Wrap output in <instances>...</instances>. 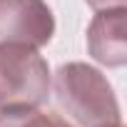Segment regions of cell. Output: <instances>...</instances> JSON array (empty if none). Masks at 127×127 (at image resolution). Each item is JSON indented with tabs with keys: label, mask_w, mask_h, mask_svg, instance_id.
<instances>
[{
	"label": "cell",
	"mask_w": 127,
	"mask_h": 127,
	"mask_svg": "<svg viewBox=\"0 0 127 127\" xmlns=\"http://www.w3.org/2000/svg\"><path fill=\"white\" fill-rule=\"evenodd\" d=\"M55 35V15L45 0H0V40L45 47Z\"/></svg>",
	"instance_id": "cell-3"
},
{
	"label": "cell",
	"mask_w": 127,
	"mask_h": 127,
	"mask_svg": "<svg viewBox=\"0 0 127 127\" xmlns=\"http://www.w3.org/2000/svg\"><path fill=\"white\" fill-rule=\"evenodd\" d=\"M0 127H75L62 115L32 110H15V112H0Z\"/></svg>",
	"instance_id": "cell-5"
},
{
	"label": "cell",
	"mask_w": 127,
	"mask_h": 127,
	"mask_svg": "<svg viewBox=\"0 0 127 127\" xmlns=\"http://www.w3.org/2000/svg\"><path fill=\"white\" fill-rule=\"evenodd\" d=\"M110 127H122V122H120V125H110Z\"/></svg>",
	"instance_id": "cell-7"
},
{
	"label": "cell",
	"mask_w": 127,
	"mask_h": 127,
	"mask_svg": "<svg viewBox=\"0 0 127 127\" xmlns=\"http://www.w3.org/2000/svg\"><path fill=\"white\" fill-rule=\"evenodd\" d=\"M55 105L75 127H110L120 125V102L107 77L87 62L60 65L50 77Z\"/></svg>",
	"instance_id": "cell-1"
},
{
	"label": "cell",
	"mask_w": 127,
	"mask_h": 127,
	"mask_svg": "<svg viewBox=\"0 0 127 127\" xmlns=\"http://www.w3.org/2000/svg\"><path fill=\"white\" fill-rule=\"evenodd\" d=\"M92 10H105V8H122L127 0H85Z\"/></svg>",
	"instance_id": "cell-6"
},
{
	"label": "cell",
	"mask_w": 127,
	"mask_h": 127,
	"mask_svg": "<svg viewBox=\"0 0 127 127\" xmlns=\"http://www.w3.org/2000/svg\"><path fill=\"white\" fill-rule=\"evenodd\" d=\"M47 95L50 67L40 50L0 40V112L40 107Z\"/></svg>",
	"instance_id": "cell-2"
},
{
	"label": "cell",
	"mask_w": 127,
	"mask_h": 127,
	"mask_svg": "<svg viewBox=\"0 0 127 127\" xmlns=\"http://www.w3.org/2000/svg\"><path fill=\"white\" fill-rule=\"evenodd\" d=\"M127 8L97 10L87 28V50L105 67H122L127 62Z\"/></svg>",
	"instance_id": "cell-4"
}]
</instances>
